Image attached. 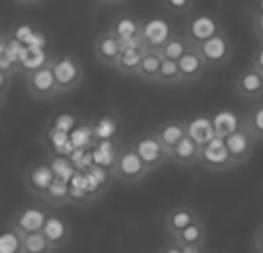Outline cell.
Returning <instances> with one entry per match:
<instances>
[{
  "instance_id": "6da1fadb",
  "label": "cell",
  "mask_w": 263,
  "mask_h": 253,
  "mask_svg": "<svg viewBox=\"0 0 263 253\" xmlns=\"http://www.w3.org/2000/svg\"><path fill=\"white\" fill-rule=\"evenodd\" d=\"M222 22L216 14L211 12H191L189 16H185L183 22V35L189 41L191 47H197L199 43L207 41L209 37L216 35L218 31H222Z\"/></svg>"
},
{
  "instance_id": "7a4b0ae2",
  "label": "cell",
  "mask_w": 263,
  "mask_h": 253,
  "mask_svg": "<svg viewBox=\"0 0 263 253\" xmlns=\"http://www.w3.org/2000/svg\"><path fill=\"white\" fill-rule=\"evenodd\" d=\"M53 72H55L59 95H65L76 90L84 80V66L80 63V59H76L70 53L53 56Z\"/></svg>"
},
{
  "instance_id": "3957f363",
  "label": "cell",
  "mask_w": 263,
  "mask_h": 253,
  "mask_svg": "<svg viewBox=\"0 0 263 253\" xmlns=\"http://www.w3.org/2000/svg\"><path fill=\"white\" fill-rule=\"evenodd\" d=\"M151 171L144 166V162L139 158V154L135 152L131 144L123 146L115 154V162L111 166V176L117 178L123 183H139L146 178Z\"/></svg>"
},
{
  "instance_id": "277c9868",
  "label": "cell",
  "mask_w": 263,
  "mask_h": 253,
  "mask_svg": "<svg viewBox=\"0 0 263 253\" xmlns=\"http://www.w3.org/2000/svg\"><path fill=\"white\" fill-rule=\"evenodd\" d=\"M197 51L201 53L203 61L207 63V66H213V68H222L226 66L232 56H234V45H232V39L226 33L224 29L218 31L216 35L209 37L207 41L199 43Z\"/></svg>"
},
{
  "instance_id": "5b68a950",
  "label": "cell",
  "mask_w": 263,
  "mask_h": 253,
  "mask_svg": "<svg viewBox=\"0 0 263 253\" xmlns=\"http://www.w3.org/2000/svg\"><path fill=\"white\" fill-rule=\"evenodd\" d=\"M26 90L29 98L39 100V102H47L59 95L55 72H53V56L41 68L26 74Z\"/></svg>"
},
{
  "instance_id": "8992f818",
  "label": "cell",
  "mask_w": 263,
  "mask_h": 253,
  "mask_svg": "<svg viewBox=\"0 0 263 253\" xmlns=\"http://www.w3.org/2000/svg\"><path fill=\"white\" fill-rule=\"evenodd\" d=\"M199 164L209 171H215V173H222V171L236 168L222 137H215L213 141H209L207 144L201 146Z\"/></svg>"
},
{
  "instance_id": "52a82bcc",
  "label": "cell",
  "mask_w": 263,
  "mask_h": 253,
  "mask_svg": "<svg viewBox=\"0 0 263 253\" xmlns=\"http://www.w3.org/2000/svg\"><path fill=\"white\" fill-rule=\"evenodd\" d=\"M49 216V210L43 205H24L10 218V228L20 236L26 234H35L41 232L45 220Z\"/></svg>"
},
{
  "instance_id": "ba28073f",
  "label": "cell",
  "mask_w": 263,
  "mask_h": 253,
  "mask_svg": "<svg viewBox=\"0 0 263 253\" xmlns=\"http://www.w3.org/2000/svg\"><path fill=\"white\" fill-rule=\"evenodd\" d=\"M174 33H176V29H174V26H172L170 20L162 18V16L142 18L141 41H142V45H144V49L160 51Z\"/></svg>"
},
{
  "instance_id": "9c48e42d",
  "label": "cell",
  "mask_w": 263,
  "mask_h": 253,
  "mask_svg": "<svg viewBox=\"0 0 263 253\" xmlns=\"http://www.w3.org/2000/svg\"><path fill=\"white\" fill-rule=\"evenodd\" d=\"M131 146L139 154V158L144 162L148 171H154V169H158L160 166H164L168 162V150L154 137V132H144L141 137H137L131 142Z\"/></svg>"
},
{
  "instance_id": "30bf717a",
  "label": "cell",
  "mask_w": 263,
  "mask_h": 253,
  "mask_svg": "<svg viewBox=\"0 0 263 253\" xmlns=\"http://www.w3.org/2000/svg\"><path fill=\"white\" fill-rule=\"evenodd\" d=\"M57 173L53 166L49 162H37L33 166H29L24 173V185L33 197L43 199L47 189L51 187V183L55 181Z\"/></svg>"
},
{
  "instance_id": "8fae6325",
  "label": "cell",
  "mask_w": 263,
  "mask_h": 253,
  "mask_svg": "<svg viewBox=\"0 0 263 253\" xmlns=\"http://www.w3.org/2000/svg\"><path fill=\"white\" fill-rule=\"evenodd\" d=\"M224 141H226V146H228V152L232 156L234 166H240V164H246L248 160H252L255 146H257V139L246 129L244 125L238 131L232 132L230 137H226Z\"/></svg>"
},
{
  "instance_id": "7c38bea8",
  "label": "cell",
  "mask_w": 263,
  "mask_h": 253,
  "mask_svg": "<svg viewBox=\"0 0 263 253\" xmlns=\"http://www.w3.org/2000/svg\"><path fill=\"white\" fill-rule=\"evenodd\" d=\"M234 90L244 100H252V102L263 100V74L252 65H248L236 74Z\"/></svg>"
},
{
  "instance_id": "4fadbf2b",
  "label": "cell",
  "mask_w": 263,
  "mask_h": 253,
  "mask_svg": "<svg viewBox=\"0 0 263 253\" xmlns=\"http://www.w3.org/2000/svg\"><path fill=\"white\" fill-rule=\"evenodd\" d=\"M123 51L121 39L113 33L111 29H105L102 33H98V37L94 39V59L100 65L113 68L117 59Z\"/></svg>"
},
{
  "instance_id": "5bb4252c",
  "label": "cell",
  "mask_w": 263,
  "mask_h": 253,
  "mask_svg": "<svg viewBox=\"0 0 263 253\" xmlns=\"http://www.w3.org/2000/svg\"><path fill=\"white\" fill-rule=\"evenodd\" d=\"M41 232H43V236L47 238V242L55 249H63L70 242V238H72V226H70L68 218H65V216L49 212L45 226H43Z\"/></svg>"
},
{
  "instance_id": "9a60e30c",
  "label": "cell",
  "mask_w": 263,
  "mask_h": 253,
  "mask_svg": "<svg viewBox=\"0 0 263 253\" xmlns=\"http://www.w3.org/2000/svg\"><path fill=\"white\" fill-rule=\"evenodd\" d=\"M199 215L193 206L189 205H176L172 206L164 216V230L170 238H176L179 232H183L193 220H197Z\"/></svg>"
},
{
  "instance_id": "2e32d148",
  "label": "cell",
  "mask_w": 263,
  "mask_h": 253,
  "mask_svg": "<svg viewBox=\"0 0 263 253\" xmlns=\"http://www.w3.org/2000/svg\"><path fill=\"white\" fill-rule=\"evenodd\" d=\"M179 76H181V84H191L201 80V76L207 72V63L203 61L197 47H189V51L178 61Z\"/></svg>"
},
{
  "instance_id": "e0dca14e",
  "label": "cell",
  "mask_w": 263,
  "mask_h": 253,
  "mask_svg": "<svg viewBox=\"0 0 263 253\" xmlns=\"http://www.w3.org/2000/svg\"><path fill=\"white\" fill-rule=\"evenodd\" d=\"M152 132L162 142V146L170 152L176 144H179L187 137V125H185L183 119H166L160 125H156Z\"/></svg>"
},
{
  "instance_id": "ac0fdd59",
  "label": "cell",
  "mask_w": 263,
  "mask_h": 253,
  "mask_svg": "<svg viewBox=\"0 0 263 253\" xmlns=\"http://www.w3.org/2000/svg\"><path fill=\"white\" fill-rule=\"evenodd\" d=\"M170 240H174L183 249H203L207 244V226L203 222V218L199 216L183 232H179L176 238H170Z\"/></svg>"
},
{
  "instance_id": "d6986e66",
  "label": "cell",
  "mask_w": 263,
  "mask_h": 253,
  "mask_svg": "<svg viewBox=\"0 0 263 253\" xmlns=\"http://www.w3.org/2000/svg\"><path fill=\"white\" fill-rule=\"evenodd\" d=\"M90 129L94 134V141L98 142H111L119 131H121V123L119 117L113 113H104L100 117H96L94 121L90 123Z\"/></svg>"
},
{
  "instance_id": "ffe728a7",
  "label": "cell",
  "mask_w": 263,
  "mask_h": 253,
  "mask_svg": "<svg viewBox=\"0 0 263 253\" xmlns=\"http://www.w3.org/2000/svg\"><path fill=\"white\" fill-rule=\"evenodd\" d=\"M199 154H201V146L195 141H191L189 137H185L168 152V162L176 164V166H183V168L195 166V164H199Z\"/></svg>"
},
{
  "instance_id": "44dd1931",
  "label": "cell",
  "mask_w": 263,
  "mask_h": 253,
  "mask_svg": "<svg viewBox=\"0 0 263 253\" xmlns=\"http://www.w3.org/2000/svg\"><path fill=\"white\" fill-rule=\"evenodd\" d=\"M187 125V137L191 141H195L199 146L207 144L209 141H213L215 134V127H213V119L211 115H197V117H191L189 121H185Z\"/></svg>"
},
{
  "instance_id": "7402d4cb",
  "label": "cell",
  "mask_w": 263,
  "mask_h": 253,
  "mask_svg": "<svg viewBox=\"0 0 263 253\" xmlns=\"http://www.w3.org/2000/svg\"><path fill=\"white\" fill-rule=\"evenodd\" d=\"M213 119V127H215V134L216 137H230L234 131H238L244 121H242V115L240 113L232 111V109H220V111H215L211 115Z\"/></svg>"
},
{
  "instance_id": "603a6c76",
  "label": "cell",
  "mask_w": 263,
  "mask_h": 253,
  "mask_svg": "<svg viewBox=\"0 0 263 253\" xmlns=\"http://www.w3.org/2000/svg\"><path fill=\"white\" fill-rule=\"evenodd\" d=\"M141 24L142 18H137V16H131V14H121V16L113 18L109 29L121 41H131V39L141 37Z\"/></svg>"
},
{
  "instance_id": "cb8c5ba5",
  "label": "cell",
  "mask_w": 263,
  "mask_h": 253,
  "mask_svg": "<svg viewBox=\"0 0 263 253\" xmlns=\"http://www.w3.org/2000/svg\"><path fill=\"white\" fill-rule=\"evenodd\" d=\"M51 55L45 53V49L41 47H22L20 51V56H18V72L22 74H29V72H33V70H37L41 66L47 63Z\"/></svg>"
},
{
  "instance_id": "d4e9b609",
  "label": "cell",
  "mask_w": 263,
  "mask_h": 253,
  "mask_svg": "<svg viewBox=\"0 0 263 253\" xmlns=\"http://www.w3.org/2000/svg\"><path fill=\"white\" fill-rule=\"evenodd\" d=\"M162 61H164V56L160 55V51H151V49H146L141 59L139 70H137L139 80H142V82H156V80H158V72H160V66H162Z\"/></svg>"
},
{
  "instance_id": "484cf974",
  "label": "cell",
  "mask_w": 263,
  "mask_h": 253,
  "mask_svg": "<svg viewBox=\"0 0 263 253\" xmlns=\"http://www.w3.org/2000/svg\"><path fill=\"white\" fill-rule=\"evenodd\" d=\"M144 47H137V49H123L117 63H115V70L121 72V74L127 76H137V70H139V65H141V59L144 55Z\"/></svg>"
},
{
  "instance_id": "4316f807",
  "label": "cell",
  "mask_w": 263,
  "mask_h": 253,
  "mask_svg": "<svg viewBox=\"0 0 263 253\" xmlns=\"http://www.w3.org/2000/svg\"><path fill=\"white\" fill-rule=\"evenodd\" d=\"M242 121L246 129L257 139V142H263V100L254 102L248 111L242 113Z\"/></svg>"
},
{
  "instance_id": "83f0119b",
  "label": "cell",
  "mask_w": 263,
  "mask_h": 253,
  "mask_svg": "<svg viewBox=\"0 0 263 253\" xmlns=\"http://www.w3.org/2000/svg\"><path fill=\"white\" fill-rule=\"evenodd\" d=\"M43 201L47 205L53 206H65L70 203V187H68V181L63 178H55V181L51 183V187L47 189Z\"/></svg>"
},
{
  "instance_id": "f1b7e54d",
  "label": "cell",
  "mask_w": 263,
  "mask_h": 253,
  "mask_svg": "<svg viewBox=\"0 0 263 253\" xmlns=\"http://www.w3.org/2000/svg\"><path fill=\"white\" fill-rule=\"evenodd\" d=\"M189 47H191V45H189V41L185 39V35L176 31V33L166 41V45L160 49V55L164 56V59H168V61H176V63H178L179 59L189 51Z\"/></svg>"
},
{
  "instance_id": "f546056e",
  "label": "cell",
  "mask_w": 263,
  "mask_h": 253,
  "mask_svg": "<svg viewBox=\"0 0 263 253\" xmlns=\"http://www.w3.org/2000/svg\"><path fill=\"white\" fill-rule=\"evenodd\" d=\"M57 249L47 242L43 232L22 236V249L20 253H55Z\"/></svg>"
},
{
  "instance_id": "4dcf8cb0",
  "label": "cell",
  "mask_w": 263,
  "mask_h": 253,
  "mask_svg": "<svg viewBox=\"0 0 263 253\" xmlns=\"http://www.w3.org/2000/svg\"><path fill=\"white\" fill-rule=\"evenodd\" d=\"M156 84H162V86L181 84V76H179V68H178V63H176V61H168V59L162 61Z\"/></svg>"
},
{
  "instance_id": "1f68e13d",
  "label": "cell",
  "mask_w": 263,
  "mask_h": 253,
  "mask_svg": "<svg viewBox=\"0 0 263 253\" xmlns=\"http://www.w3.org/2000/svg\"><path fill=\"white\" fill-rule=\"evenodd\" d=\"M162 6L172 16H189L195 10V0H162Z\"/></svg>"
},
{
  "instance_id": "d6a6232c",
  "label": "cell",
  "mask_w": 263,
  "mask_h": 253,
  "mask_svg": "<svg viewBox=\"0 0 263 253\" xmlns=\"http://www.w3.org/2000/svg\"><path fill=\"white\" fill-rule=\"evenodd\" d=\"M22 249V236L12 228L0 234V253H20Z\"/></svg>"
},
{
  "instance_id": "836d02e7",
  "label": "cell",
  "mask_w": 263,
  "mask_h": 253,
  "mask_svg": "<svg viewBox=\"0 0 263 253\" xmlns=\"http://www.w3.org/2000/svg\"><path fill=\"white\" fill-rule=\"evenodd\" d=\"M0 70H2V72H6V74H14V72H18V65H16L14 56H12V53H10L6 37L0 41Z\"/></svg>"
},
{
  "instance_id": "e575fe53",
  "label": "cell",
  "mask_w": 263,
  "mask_h": 253,
  "mask_svg": "<svg viewBox=\"0 0 263 253\" xmlns=\"http://www.w3.org/2000/svg\"><path fill=\"white\" fill-rule=\"evenodd\" d=\"M76 125H78V119H76L72 113H61V115H57L55 119L51 121V129H55V131H61V132H72L76 129Z\"/></svg>"
},
{
  "instance_id": "d590c367",
  "label": "cell",
  "mask_w": 263,
  "mask_h": 253,
  "mask_svg": "<svg viewBox=\"0 0 263 253\" xmlns=\"http://www.w3.org/2000/svg\"><path fill=\"white\" fill-rule=\"evenodd\" d=\"M250 65L254 66V68H257V70L263 74V43H259V45L254 49L252 59H250Z\"/></svg>"
},
{
  "instance_id": "8d00e7d4",
  "label": "cell",
  "mask_w": 263,
  "mask_h": 253,
  "mask_svg": "<svg viewBox=\"0 0 263 253\" xmlns=\"http://www.w3.org/2000/svg\"><path fill=\"white\" fill-rule=\"evenodd\" d=\"M252 28H254V33H255V37H257V41L263 43V12L254 16V20H252Z\"/></svg>"
},
{
  "instance_id": "74e56055",
  "label": "cell",
  "mask_w": 263,
  "mask_h": 253,
  "mask_svg": "<svg viewBox=\"0 0 263 253\" xmlns=\"http://www.w3.org/2000/svg\"><path fill=\"white\" fill-rule=\"evenodd\" d=\"M252 244H254V251L255 253H263V222L257 226V228H255Z\"/></svg>"
},
{
  "instance_id": "f35d334b",
  "label": "cell",
  "mask_w": 263,
  "mask_h": 253,
  "mask_svg": "<svg viewBox=\"0 0 263 253\" xmlns=\"http://www.w3.org/2000/svg\"><path fill=\"white\" fill-rule=\"evenodd\" d=\"M160 251H162V253H185V249H183V247H181L179 244H176L174 240H170L168 244L164 245Z\"/></svg>"
},
{
  "instance_id": "ab89813d",
  "label": "cell",
  "mask_w": 263,
  "mask_h": 253,
  "mask_svg": "<svg viewBox=\"0 0 263 253\" xmlns=\"http://www.w3.org/2000/svg\"><path fill=\"white\" fill-rule=\"evenodd\" d=\"M12 2H16L18 6H39L45 0H12Z\"/></svg>"
},
{
  "instance_id": "60d3db41",
  "label": "cell",
  "mask_w": 263,
  "mask_h": 253,
  "mask_svg": "<svg viewBox=\"0 0 263 253\" xmlns=\"http://www.w3.org/2000/svg\"><path fill=\"white\" fill-rule=\"evenodd\" d=\"M123 2H127V0H96V4H100V6H119Z\"/></svg>"
},
{
  "instance_id": "b9f144b4",
  "label": "cell",
  "mask_w": 263,
  "mask_h": 253,
  "mask_svg": "<svg viewBox=\"0 0 263 253\" xmlns=\"http://www.w3.org/2000/svg\"><path fill=\"white\" fill-rule=\"evenodd\" d=\"M10 78V74H6V72H2V70H0V94H4V88H6V86H8V80Z\"/></svg>"
},
{
  "instance_id": "7bdbcfd3",
  "label": "cell",
  "mask_w": 263,
  "mask_h": 253,
  "mask_svg": "<svg viewBox=\"0 0 263 253\" xmlns=\"http://www.w3.org/2000/svg\"><path fill=\"white\" fill-rule=\"evenodd\" d=\"M2 39H4V33H2V31H0V41H2Z\"/></svg>"
},
{
  "instance_id": "ee69618b",
  "label": "cell",
  "mask_w": 263,
  "mask_h": 253,
  "mask_svg": "<svg viewBox=\"0 0 263 253\" xmlns=\"http://www.w3.org/2000/svg\"><path fill=\"white\" fill-rule=\"evenodd\" d=\"M154 253H162V251H154Z\"/></svg>"
}]
</instances>
